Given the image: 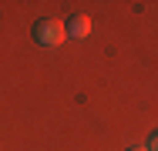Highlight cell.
<instances>
[{
  "instance_id": "cell-1",
  "label": "cell",
  "mask_w": 158,
  "mask_h": 151,
  "mask_svg": "<svg viewBox=\"0 0 158 151\" xmlns=\"http://www.w3.org/2000/svg\"><path fill=\"white\" fill-rule=\"evenodd\" d=\"M34 40L44 44V47H57V44H64V40H67L64 24H61V20H54V17L37 20V24H34Z\"/></svg>"
},
{
  "instance_id": "cell-2",
  "label": "cell",
  "mask_w": 158,
  "mask_h": 151,
  "mask_svg": "<svg viewBox=\"0 0 158 151\" xmlns=\"http://www.w3.org/2000/svg\"><path fill=\"white\" fill-rule=\"evenodd\" d=\"M64 34H67V37H77V40H84V37L91 34V17H84V14H74V17L64 24Z\"/></svg>"
},
{
  "instance_id": "cell-3",
  "label": "cell",
  "mask_w": 158,
  "mask_h": 151,
  "mask_svg": "<svg viewBox=\"0 0 158 151\" xmlns=\"http://www.w3.org/2000/svg\"><path fill=\"white\" fill-rule=\"evenodd\" d=\"M128 151H145V145H131V148H128Z\"/></svg>"
}]
</instances>
